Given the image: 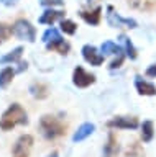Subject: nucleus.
Masks as SVG:
<instances>
[{
    "label": "nucleus",
    "mask_w": 156,
    "mask_h": 157,
    "mask_svg": "<svg viewBox=\"0 0 156 157\" xmlns=\"http://www.w3.org/2000/svg\"><path fill=\"white\" fill-rule=\"evenodd\" d=\"M40 3L43 7L53 8V7H62V5H64V0H40Z\"/></svg>",
    "instance_id": "nucleus-27"
},
{
    "label": "nucleus",
    "mask_w": 156,
    "mask_h": 157,
    "mask_svg": "<svg viewBox=\"0 0 156 157\" xmlns=\"http://www.w3.org/2000/svg\"><path fill=\"white\" fill-rule=\"evenodd\" d=\"M22 56H23V48L18 46L12 49L10 52H7L5 56L0 57V64H18L22 61Z\"/></svg>",
    "instance_id": "nucleus-16"
},
{
    "label": "nucleus",
    "mask_w": 156,
    "mask_h": 157,
    "mask_svg": "<svg viewBox=\"0 0 156 157\" xmlns=\"http://www.w3.org/2000/svg\"><path fill=\"white\" fill-rule=\"evenodd\" d=\"M128 5L135 10H140V12H150L154 8L156 0H128Z\"/></svg>",
    "instance_id": "nucleus-19"
},
{
    "label": "nucleus",
    "mask_w": 156,
    "mask_h": 157,
    "mask_svg": "<svg viewBox=\"0 0 156 157\" xmlns=\"http://www.w3.org/2000/svg\"><path fill=\"white\" fill-rule=\"evenodd\" d=\"M30 93H31L33 98H36V100H45V98H48V95H50V88H48V85L43 82H33L30 85Z\"/></svg>",
    "instance_id": "nucleus-15"
},
{
    "label": "nucleus",
    "mask_w": 156,
    "mask_h": 157,
    "mask_svg": "<svg viewBox=\"0 0 156 157\" xmlns=\"http://www.w3.org/2000/svg\"><path fill=\"white\" fill-rule=\"evenodd\" d=\"M28 124V115L20 103H12L0 118V129L10 131L15 126H25Z\"/></svg>",
    "instance_id": "nucleus-1"
},
{
    "label": "nucleus",
    "mask_w": 156,
    "mask_h": 157,
    "mask_svg": "<svg viewBox=\"0 0 156 157\" xmlns=\"http://www.w3.org/2000/svg\"><path fill=\"white\" fill-rule=\"evenodd\" d=\"M87 2H89V3H90V2H94V0H87Z\"/></svg>",
    "instance_id": "nucleus-32"
},
{
    "label": "nucleus",
    "mask_w": 156,
    "mask_h": 157,
    "mask_svg": "<svg viewBox=\"0 0 156 157\" xmlns=\"http://www.w3.org/2000/svg\"><path fill=\"white\" fill-rule=\"evenodd\" d=\"M17 71L13 67H3L0 71V88H7L12 83L13 77H15Z\"/></svg>",
    "instance_id": "nucleus-18"
},
{
    "label": "nucleus",
    "mask_w": 156,
    "mask_h": 157,
    "mask_svg": "<svg viewBox=\"0 0 156 157\" xmlns=\"http://www.w3.org/2000/svg\"><path fill=\"white\" fill-rule=\"evenodd\" d=\"M72 83L77 88H87L90 87L92 83H95V75L90 72H87L82 66H77L74 71H72Z\"/></svg>",
    "instance_id": "nucleus-6"
},
{
    "label": "nucleus",
    "mask_w": 156,
    "mask_h": 157,
    "mask_svg": "<svg viewBox=\"0 0 156 157\" xmlns=\"http://www.w3.org/2000/svg\"><path fill=\"white\" fill-rule=\"evenodd\" d=\"M107 23H109L112 28H130V29H133V28L138 26V23H136L133 18H123V17H120L118 13H115V10L112 5L107 7Z\"/></svg>",
    "instance_id": "nucleus-4"
},
{
    "label": "nucleus",
    "mask_w": 156,
    "mask_h": 157,
    "mask_svg": "<svg viewBox=\"0 0 156 157\" xmlns=\"http://www.w3.org/2000/svg\"><path fill=\"white\" fill-rule=\"evenodd\" d=\"M118 141H117V136L114 132H109L107 136V142L104 144V149H102V157H115L118 154Z\"/></svg>",
    "instance_id": "nucleus-12"
},
{
    "label": "nucleus",
    "mask_w": 156,
    "mask_h": 157,
    "mask_svg": "<svg viewBox=\"0 0 156 157\" xmlns=\"http://www.w3.org/2000/svg\"><path fill=\"white\" fill-rule=\"evenodd\" d=\"M12 34H13V29H12L10 25L0 21V44H3L5 41H8V38H10Z\"/></svg>",
    "instance_id": "nucleus-24"
},
{
    "label": "nucleus",
    "mask_w": 156,
    "mask_h": 157,
    "mask_svg": "<svg viewBox=\"0 0 156 157\" xmlns=\"http://www.w3.org/2000/svg\"><path fill=\"white\" fill-rule=\"evenodd\" d=\"M33 136L30 134H22L18 139L15 141L13 144V149H12V157H28L30 152L33 149Z\"/></svg>",
    "instance_id": "nucleus-5"
},
{
    "label": "nucleus",
    "mask_w": 156,
    "mask_h": 157,
    "mask_svg": "<svg viewBox=\"0 0 156 157\" xmlns=\"http://www.w3.org/2000/svg\"><path fill=\"white\" fill-rule=\"evenodd\" d=\"M146 77H151V78H156V64H151V66L146 69Z\"/></svg>",
    "instance_id": "nucleus-28"
},
{
    "label": "nucleus",
    "mask_w": 156,
    "mask_h": 157,
    "mask_svg": "<svg viewBox=\"0 0 156 157\" xmlns=\"http://www.w3.org/2000/svg\"><path fill=\"white\" fill-rule=\"evenodd\" d=\"M120 39V43L123 44V49H125V54H126V57H130L131 61H135L136 57H138V51H136V48H135V44L131 43V39L126 36V34H120L118 36Z\"/></svg>",
    "instance_id": "nucleus-17"
},
{
    "label": "nucleus",
    "mask_w": 156,
    "mask_h": 157,
    "mask_svg": "<svg viewBox=\"0 0 156 157\" xmlns=\"http://www.w3.org/2000/svg\"><path fill=\"white\" fill-rule=\"evenodd\" d=\"M125 56H126V54H123V52L117 54V56H115V59H114V61H112V62L109 64V67L112 69V71H115V69L122 67V64H123V61H125Z\"/></svg>",
    "instance_id": "nucleus-25"
},
{
    "label": "nucleus",
    "mask_w": 156,
    "mask_h": 157,
    "mask_svg": "<svg viewBox=\"0 0 156 157\" xmlns=\"http://www.w3.org/2000/svg\"><path fill=\"white\" fill-rule=\"evenodd\" d=\"M56 36H59V31H58L56 28H50V29H46L45 33H43V43H48V41H51V39H54Z\"/></svg>",
    "instance_id": "nucleus-26"
},
{
    "label": "nucleus",
    "mask_w": 156,
    "mask_h": 157,
    "mask_svg": "<svg viewBox=\"0 0 156 157\" xmlns=\"http://www.w3.org/2000/svg\"><path fill=\"white\" fill-rule=\"evenodd\" d=\"M100 52L104 54V56H117V54L123 52V49L114 41H104L100 46Z\"/></svg>",
    "instance_id": "nucleus-20"
},
{
    "label": "nucleus",
    "mask_w": 156,
    "mask_h": 157,
    "mask_svg": "<svg viewBox=\"0 0 156 157\" xmlns=\"http://www.w3.org/2000/svg\"><path fill=\"white\" fill-rule=\"evenodd\" d=\"M140 128H141V141L150 142L154 137V124H153V121H143Z\"/></svg>",
    "instance_id": "nucleus-21"
},
{
    "label": "nucleus",
    "mask_w": 156,
    "mask_h": 157,
    "mask_svg": "<svg viewBox=\"0 0 156 157\" xmlns=\"http://www.w3.org/2000/svg\"><path fill=\"white\" fill-rule=\"evenodd\" d=\"M46 49L48 51H56V52L62 54V56H66V54L69 52L71 46H69V43L64 41V38L59 34V36H56L54 39H51V41L46 43Z\"/></svg>",
    "instance_id": "nucleus-9"
},
{
    "label": "nucleus",
    "mask_w": 156,
    "mask_h": 157,
    "mask_svg": "<svg viewBox=\"0 0 156 157\" xmlns=\"http://www.w3.org/2000/svg\"><path fill=\"white\" fill-rule=\"evenodd\" d=\"M38 129L46 141H54L58 137L64 136L66 123L54 115H43L38 123Z\"/></svg>",
    "instance_id": "nucleus-2"
},
{
    "label": "nucleus",
    "mask_w": 156,
    "mask_h": 157,
    "mask_svg": "<svg viewBox=\"0 0 156 157\" xmlns=\"http://www.w3.org/2000/svg\"><path fill=\"white\" fill-rule=\"evenodd\" d=\"M13 34L18 38V39H22V41H28V43H35V39H36V29L35 26L28 21V20L25 18H18L15 23H13Z\"/></svg>",
    "instance_id": "nucleus-3"
},
{
    "label": "nucleus",
    "mask_w": 156,
    "mask_h": 157,
    "mask_svg": "<svg viewBox=\"0 0 156 157\" xmlns=\"http://www.w3.org/2000/svg\"><path fill=\"white\" fill-rule=\"evenodd\" d=\"M82 52V57H84V61L87 64H90V66H102V62H104V54L99 52V49L95 46H92V44H86V46H82L81 49Z\"/></svg>",
    "instance_id": "nucleus-8"
},
{
    "label": "nucleus",
    "mask_w": 156,
    "mask_h": 157,
    "mask_svg": "<svg viewBox=\"0 0 156 157\" xmlns=\"http://www.w3.org/2000/svg\"><path fill=\"white\" fill-rule=\"evenodd\" d=\"M61 20H64V12L62 10H53V8H48L43 12V15L40 17V21L41 25H53L56 21H61Z\"/></svg>",
    "instance_id": "nucleus-11"
},
{
    "label": "nucleus",
    "mask_w": 156,
    "mask_h": 157,
    "mask_svg": "<svg viewBox=\"0 0 156 157\" xmlns=\"http://www.w3.org/2000/svg\"><path fill=\"white\" fill-rule=\"evenodd\" d=\"M94 131H95V124H94V123H84V124H81L79 128H77V131L74 132V136H72V141H74V142L84 141Z\"/></svg>",
    "instance_id": "nucleus-14"
},
{
    "label": "nucleus",
    "mask_w": 156,
    "mask_h": 157,
    "mask_svg": "<svg viewBox=\"0 0 156 157\" xmlns=\"http://www.w3.org/2000/svg\"><path fill=\"white\" fill-rule=\"evenodd\" d=\"M135 88L143 97H154L156 95V85H153L151 82L145 80L141 77H135Z\"/></svg>",
    "instance_id": "nucleus-10"
},
{
    "label": "nucleus",
    "mask_w": 156,
    "mask_h": 157,
    "mask_svg": "<svg viewBox=\"0 0 156 157\" xmlns=\"http://www.w3.org/2000/svg\"><path fill=\"white\" fill-rule=\"evenodd\" d=\"M46 157H59V155H58V152H51V154H48Z\"/></svg>",
    "instance_id": "nucleus-31"
},
{
    "label": "nucleus",
    "mask_w": 156,
    "mask_h": 157,
    "mask_svg": "<svg viewBox=\"0 0 156 157\" xmlns=\"http://www.w3.org/2000/svg\"><path fill=\"white\" fill-rule=\"evenodd\" d=\"M138 126V118L135 116H114L107 121V128L112 129H136Z\"/></svg>",
    "instance_id": "nucleus-7"
},
{
    "label": "nucleus",
    "mask_w": 156,
    "mask_h": 157,
    "mask_svg": "<svg viewBox=\"0 0 156 157\" xmlns=\"http://www.w3.org/2000/svg\"><path fill=\"white\" fill-rule=\"evenodd\" d=\"M59 26H61V31L64 34H69V36H72V34H76L77 31V25L72 21V20H61L59 21Z\"/></svg>",
    "instance_id": "nucleus-23"
},
{
    "label": "nucleus",
    "mask_w": 156,
    "mask_h": 157,
    "mask_svg": "<svg viewBox=\"0 0 156 157\" xmlns=\"http://www.w3.org/2000/svg\"><path fill=\"white\" fill-rule=\"evenodd\" d=\"M79 15H81V18L84 20L87 25H90V26H97V25L100 23V20H102V7H95L94 10H90V12H87V10H81Z\"/></svg>",
    "instance_id": "nucleus-13"
},
{
    "label": "nucleus",
    "mask_w": 156,
    "mask_h": 157,
    "mask_svg": "<svg viewBox=\"0 0 156 157\" xmlns=\"http://www.w3.org/2000/svg\"><path fill=\"white\" fill-rule=\"evenodd\" d=\"M0 3H3L5 7H13L18 3V0H0Z\"/></svg>",
    "instance_id": "nucleus-30"
},
{
    "label": "nucleus",
    "mask_w": 156,
    "mask_h": 157,
    "mask_svg": "<svg viewBox=\"0 0 156 157\" xmlns=\"http://www.w3.org/2000/svg\"><path fill=\"white\" fill-rule=\"evenodd\" d=\"M123 157H145V151L141 144L138 142H131V144L126 146V149L123 152Z\"/></svg>",
    "instance_id": "nucleus-22"
},
{
    "label": "nucleus",
    "mask_w": 156,
    "mask_h": 157,
    "mask_svg": "<svg viewBox=\"0 0 156 157\" xmlns=\"http://www.w3.org/2000/svg\"><path fill=\"white\" fill-rule=\"evenodd\" d=\"M18 66H20V67L17 69V72H23V71H26V69H28V62L26 61H20V62H18Z\"/></svg>",
    "instance_id": "nucleus-29"
}]
</instances>
